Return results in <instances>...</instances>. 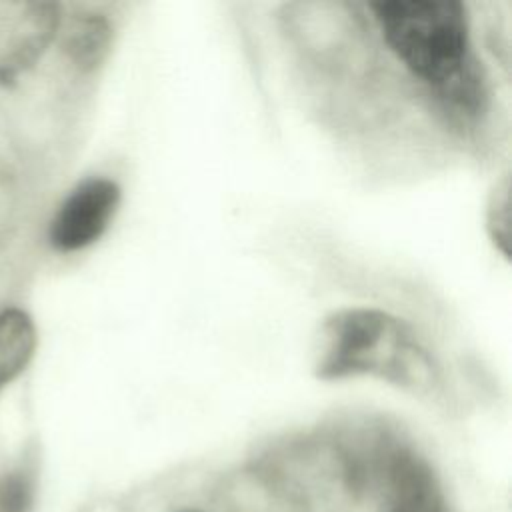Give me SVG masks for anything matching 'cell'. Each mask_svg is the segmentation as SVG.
<instances>
[{"mask_svg":"<svg viewBox=\"0 0 512 512\" xmlns=\"http://www.w3.org/2000/svg\"><path fill=\"white\" fill-rule=\"evenodd\" d=\"M486 232L494 248L510 258V178L502 176L486 200Z\"/></svg>","mask_w":512,"mask_h":512,"instance_id":"cell-8","label":"cell"},{"mask_svg":"<svg viewBox=\"0 0 512 512\" xmlns=\"http://www.w3.org/2000/svg\"><path fill=\"white\" fill-rule=\"evenodd\" d=\"M36 348V328L18 308L0 312V390L30 362Z\"/></svg>","mask_w":512,"mask_h":512,"instance_id":"cell-6","label":"cell"},{"mask_svg":"<svg viewBox=\"0 0 512 512\" xmlns=\"http://www.w3.org/2000/svg\"><path fill=\"white\" fill-rule=\"evenodd\" d=\"M314 374L320 380L374 376L424 392L440 384L442 370L406 320L376 308H344L318 330Z\"/></svg>","mask_w":512,"mask_h":512,"instance_id":"cell-2","label":"cell"},{"mask_svg":"<svg viewBox=\"0 0 512 512\" xmlns=\"http://www.w3.org/2000/svg\"><path fill=\"white\" fill-rule=\"evenodd\" d=\"M376 478L382 494V512H444L434 474L408 448H384L378 454Z\"/></svg>","mask_w":512,"mask_h":512,"instance_id":"cell-5","label":"cell"},{"mask_svg":"<svg viewBox=\"0 0 512 512\" xmlns=\"http://www.w3.org/2000/svg\"><path fill=\"white\" fill-rule=\"evenodd\" d=\"M184 512H192V510H184Z\"/></svg>","mask_w":512,"mask_h":512,"instance_id":"cell-10","label":"cell"},{"mask_svg":"<svg viewBox=\"0 0 512 512\" xmlns=\"http://www.w3.org/2000/svg\"><path fill=\"white\" fill-rule=\"evenodd\" d=\"M60 8L54 2H0V78L30 68L56 36Z\"/></svg>","mask_w":512,"mask_h":512,"instance_id":"cell-4","label":"cell"},{"mask_svg":"<svg viewBox=\"0 0 512 512\" xmlns=\"http://www.w3.org/2000/svg\"><path fill=\"white\" fill-rule=\"evenodd\" d=\"M112 28L102 14H80L66 32V50L80 68H94L108 52Z\"/></svg>","mask_w":512,"mask_h":512,"instance_id":"cell-7","label":"cell"},{"mask_svg":"<svg viewBox=\"0 0 512 512\" xmlns=\"http://www.w3.org/2000/svg\"><path fill=\"white\" fill-rule=\"evenodd\" d=\"M122 200L120 186L104 176H92L76 184L58 206L48 240L58 252L88 248L108 230Z\"/></svg>","mask_w":512,"mask_h":512,"instance_id":"cell-3","label":"cell"},{"mask_svg":"<svg viewBox=\"0 0 512 512\" xmlns=\"http://www.w3.org/2000/svg\"><path fill=\"white\" fill-rule=\"evenodd\" d=\"M368 10L392 54L446 108L466 118L486 110L488 86L462 2L382 0Z\"/></svg>","mask_w":512,"mask_h":512,"instance_id":"cell-1","label":"cell"},{"mask_svg":"<svg viewBox=\"0 0 512 512\" xmlns=\"http://www.w3.org/2000/svg\"><path fill=\"white\" fill-rule=\"evenodd\" d=\"M34 484L24 470H10L0 476V512H30Z\"/></svg>","mask_w":512,"mask_h":512,"instance_id":"cell-9","label":"cell"}]
</instances>
